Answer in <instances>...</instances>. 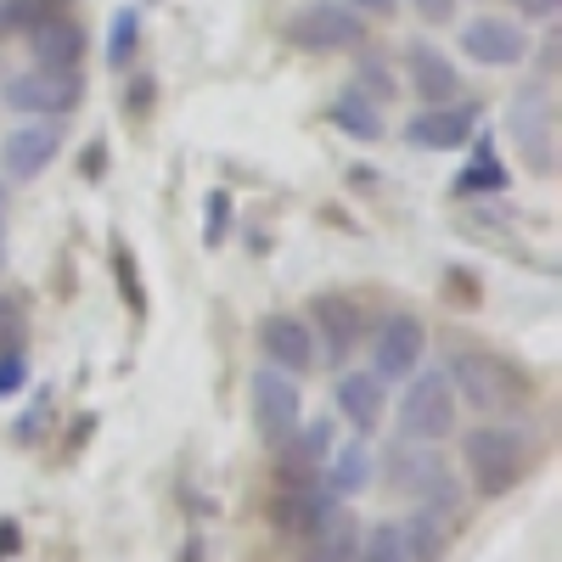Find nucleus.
I'll return each instance as SVG.
<instances>
[{"label": "nucleus", "instance_id": "obj_1", "mask_svg": "<svg viewBox=\"0 0 562 562\" xmlns=\"http://www.w3.org/2000/svg\"><path fill=\"white\" fill-rule=\"evenodd\" d=\"M445 378L456 389V400H467L473 411L484 416H501V411H518L535 383H529V371L518 360H506L495 349H456V360L445 366Z\"/></svg>", "mask_w": 562, "mask_h": 562}, {"label": "nucleus", "instance_id": "obj_2", "mask_svg": "<svg viewBox=\"0 0 562 562\" xmlns=\"http://www.w3.org/2000/svg\"><path fill=\"white\" fill-rule=\"evenodd\" d=\"M461 461H467L473 490L501 501V495L518 490L524 473H529V439L518 428H495V422H490V428H473L461 439Z\"/></svg>", "mask_w": 562, "mask_h": 562}, {"label": "nucleus", "instance_id": "obj_3", "mask_svg": "<svg viewBox=\"0 0 562 562\" xmlns=\"http://www.w3.org/2000/svg\"><path fill=\"white\" fill-rule=\"evenodd\" d=\"M383 473H389V484L400 495H416V506L439 512V518H445V512H456V501H461L456 473L434 456V445H422V439H394L383 450Z\"/></svg>", "mask_w": 562, "mask_h": 562}, {"label": "nucleus", "instance_id": "obj_4", "mask_svg": "<svg viewBox=\"0 0 562 562\" xmlns=\"http://www.w3.org/2000/svg\"><path fill=\"white\" fill-rule=\"evenodd\" d=\"M506 135L535 175L557 169V113H551V85L546 79L518 85V97L506 102Z\"/></svg>", "mask_w": 562, "mask_h": 562}, {"label": "nucleus", "instance_id": "obj_5", "mask_svg": "<svg viewBox=\"0 0 562 562\" xmlns=\"http://www.w3.org/2000/svg\"><path fill=\"white\" fill-rule=\"evenodd\" d=\"M281 34H288V45H299V52H310V57H333V52H360L366 18L349 7V0H310V7H299L288 23H281Z\"/></svg>", "mask_w": 562, "mask_h": 562}, {"label": "nucleus", "instance_id": "obj_6", "mask_svg": "<svg viewBox=\"0 0 562 562\" xmlns=\"http://www.w3.org/2000/svg\"><path fill=\"white\" fill-rule=\"evenodd\" d=\"M461 422V400L450 389L445 371H411V389L400 394V439H422V445H439L456 434Z\"/></svg>", "mask_w": 562, "mask_h": 562}, {"label": "nucleus", "instance_id": "obj_7", "mask_svg": "<svg viewBox=\"0 0 562 562\" xmlns=\"http://www.w3.org/2000/svg\"><path fill=\"white\" fill-rule=\"evenodd\" d=\"M0 102L23 119H63L85 102V74L79 68H34V74H12L0 85Z\"/></svg>", "mask_w": 562, "mask_h": 562}, {"label": "nucleus", "instance_id": "obj_8", "mask_svg": "<svg viewBox=\"0 0 562 562\" xmlns=\"http://www.w3.org/2000/svg\"><path fill=\"white\" fill-rule=\"evenodd\" d=\"M248 416H254V428L265 445H281L299 422H304V389L293 371H281V366H259L254 378H248Z\"/></svg>", "mask_w": 562, "mask_h": 562}, {"label": "nucleus", "instance_id": "obj_9", "mask_svg": "<svg viewBox=\"0 0 562 562\" xmlns=\"http://www.w3.org/2000/svg\"><path fill=\"white\" fill-rule=\"evenodd\" d=\"M366 338H371V371H378L383 383H405L422 366V355H428V326H422L411 310L383 315Z\"/></svg>", "mask_w": 562, "mask_h": 562}, {"label": "nucleus", "instance_id": "obj_10", "mask_svg": "<svg viewBox=\"0 0 562 562\" xmlns=\"http://www.w3.org/2000/svg\"><path fill=\"white\" fill-rule=\"evenodd\" d=\"M456 45H461V57H473L484 68H518L529 57V29L518 18L484 12V18H467L456 29Z\"/></svg>", "mask_w": 562, "mask_h": 562}, {"label": "nucleus", "instance_id": "obj_11", "mask_svg": "<svg viewBox=\"0 0 562 562\" xmlns=\"http://www.w3.org/2000/svg\"><path fill=\"white\" fill-rule=\"evenodd\" d=\"M254 338H259L265 366H281V371H293V378L315 371V360H321V344H315V333H310V321H299V315H288V310H270V315L259 321Z\"/></svg>", "mask_w": 562, "mask_h": 562}, {"label": "nucleus", "instance_id": "obj_12", "mask_svg": "<svg viewBox=\"0 0 562 562\" xmlns=\"http://www.w3.org/2000/svg\"><path fill=\"white\" fill-rule=\"evenodd\" d=\"M479 135V102H445V108H422L411 124H405V140L422 153H456Z\"/></svg>", "mask_w": 562, "mask_h": 562}, {"label": "nucleus", "instance_id": "obj_13", "mask_svg": "<svg viewBox=\"0 0 562 562\" xmlns=\"http://www.w3.org/2000/svg\"><path fill=\"white\" fill-rule=\"evenodd\" d=\"M63 153V130L52 119H23L7 140H0V164H7V180H40Z\"/></svg>", "mask_w": 562, "mask_h": 562}, {"label": "nucleus", "instance_id": "obj_14", "mask_svg": "<svg viewBox=\"0 0 562 562\" xmlns=\"http://www.w3.org/2000/svg\"><path fill=\"white\" fill-rule=\"evenodd\" d=\"M310 333H315V344H326V349L344 360V355H355V349L366 344L371 321H366L360 299H349V293H321V299L310 304Z\"/></svg>", "mask_w": 562, "mask_h": 562}, {"label": "nucleus", "instance_id": "obj_15", "mask_svg": "<svg viewBox=\"0 0 562 562\" xmlns=\"http://www.w3.org/2000/svg\"><path fill=\"white\" fill-rule=\"evenodd\" d=\"M405 74H411V90L422 97V108H445V102L461 97L456 63L439 52V45H428V40H411L405 45Z\"/></svg>", "mask_w": 562, "mask_h": 562}, {"label": "nucleus", "instance_id": "obj_16", "mask_svg": "<svg viewBox=\"0 0 562 562\" xmlns=\"http://www.w3.org/2000/svg\"><path fill=\"white\" fill-rule=\"evenodd\" d=\"M23 34H29L34 68H79V57H85V29H79L74 7H63V12H52V18L29 23Z\"/></svg>", "mask_w": 562, "mask_h": 562}, {"label": "nucleus", "instance_id": "obj_17", "mask_svg": "<svg viewBox=\"0 0 562 562\" xmlns=\"http://www.w3.org/2000/svg\"><path fill=\"white\" fill-rule=\"evenodd\" d=\"M333 405L338 416L349 422L355 434H371L383 422V405H389V383L378 378V371H344L338 389H333Z\"/></svg>", "mask_w": 562, "mask_h": 562}, {"label": "nucleus", "instance_id": "obj_18", "mask_svg": "<svg viewBox=\"0 0 562 562\" xmlns=\"http://www.w3.org/2000/svg\"><path fill=\"white\" fill-rule=\"evenodd\" d=\"M371 479H378V461H371L366 439H349V445H338L333 456L321 461V490L333 495V501H355V495H366Z\"/></svg>", "mask_w": 562, "mask_h": 562}, {"label": "nucleus", "instance_id": "obj_19", "mask_svg": "<svg viewBox=\"0 0 562 562\" xmlns=\"http://www.w3.org/2000/svg\"><path fill=\"white\" fill-rule=\"evenodd\" d=\"M304 540V562H355V551H360V518L338 501L326 518L310 529V535H299Z\"/></svg>", "mask_w": 562, "mask_h": 562}, {"label": "nucleus", "instance_id": "obj_20", "mask_svg": "<svg viewBox=\"0 0 562 562\" xmlns=\"http://www.w3.org/2000/svg\"><path fill=\"white\" fill-rule=\"evenodd\" d=\"M333 506H338V501L321 490V479H315V484H293V490H276V501H270V524H276L281 535H310Z\"/></svg>", "mask_w": 562, "mask_h": 562}, {"label": "nucleus", "instance_id": "obj_21", "mask_svg": "<svg viewBox=\"0 0 562 562\" xmlns=\"http://www.w3.org/2000/svg\"><path fill=\"white\" fill-rule=\"evenodd\" d=\"M326 119H333L349 140H360V147H371V140H383V102L378 97H366L360 85H349V90H338V102L326 108Z\"/></svg>", "mask_w": 562, "mask_h": 562}, {"label": "nucleus", "instance_id": "obj_22", "mask_svg": "<svg viewBox=\"0 0 562 562\" xmlns=\"http://www.w3.org/2000/svg\"><path fill=\"white\" fill-rule=\"evenodd\" d=\"M501 186H506V169H501V158H495V140L479 135L473 164L456 175V192H461V198H479V192H501Z\"/></svg>", "mask_w": 562, "mask_h": 562}, {"label": "nucleus", "instance_id": "obj_23", "mask_svg": "<svg viewBox=\"0 0 562 562\" xmlns=\"http://www.w3.org/2000/svg\"><path fill=\"white\" fill-rule=\"evenodd\" d=\"M355 562H416V551H411L400 524H371V529H360Z\"/></svg>", "mask_w": 562, "mask_h": 562}, {"label": "nucleus", "instance_id": "obj_24", "mask_svg": "<svg viewBox=\"0 0 562 562\" xmlns=\"http://www.w3.org/2000/svg\"><path fill=\"white\" fill-rule=\"evenodd\" d=\"M400 529H405V540H411L416 562H439V557H445V518H439V512L416 506V512H411V518H405Z\"/></svg>", "mask_w": 562, "mask_h": 562}, {"label": "nucleus", "instance_id": "obj_25", "mask_svg": "<svg viewBox=\"0 0 562 562\" xmlns=\"http://www.w3.org/2000/svg\"><path fill=\"white\" fill-rule=\"evenodd\" d=\"M135 52H140V12L124 7V12H113V23H108V68L124 74V68L135 63Z\"/></svg>", "mask_w": 562, "mask_h": 562}, {"label": "nucleus", "instance_id": "obj_26", "mask_svg": "<svg viewBox=\"0 0 562 562\" xmlns=\"http://www.w3.org/2000/svg\"><path fill=\"white\" fill-rule=\"evenodd\" d=\"M113 276H119V288H124L130 315L147 310V293H140V270H135V259H130V248H124V243H113Z\"/></svg>", "mask_w": 562, "mask_h": 562}, {"label": "nucleus", "instance_id": "obj_27", "mask_svg": "<svg viewBox=\"0 0 562 562\" xmlns=\"http://www.w3.org/2000/svg\"><path fill=\"white\" fill-rule=\"evenodd\" d=\"M23 349V299L18 293H0V355Z\"/></svg>", "mask_w": 562, "mask_h": 562}, {"label": "nucleus", "instance_id": "obj_28", "mask_svg": "<svg viewBox=\"0 0 562 562\" xmlns=\"http://www.w3.org/2000/svg\"><path fill=\"white\" fill-rule=\"evenodd\" d=\"M23 383H29V355L23 349H7V355H0V400L23 394Z\"/></svg>", "mask_w": 562, "mask_h": 562}, {"label": "nucleus", "instance_id": "obj_29", "mask_svg": "<svg viewBox=\"0 0 562 562\" xmlns=\"http://www.w3.org/2000/svg\"><path fill=\"white\" fill-rule=\"evenodd\" d=\"M360 90H366V97H378V102L394 97V79H389V63L383 57H360Z\"/></svg>", "mask_w": 562, "mask_h": 562}, {"label": "nucleus", "instance_id": "obj_30", "mask_svg": "<svg viewBox=\"0 0 562 562\" xmlns=\"http://www.w3.org/2000/svg\"><path fill=\"white\" fill-rule=\"evenodd\" d=\"M411 7H416V18L422 23H456V12H461V0H411Z\"/></svg>", "mask_w": 562, "mask_h": 562}, {"label": "nucleus", "instance_id": "obj_31", "mask_svg": "<svg viewBox=\"0 0 562 562\" xmlns=\"http://www.w3.org/2000/svg\"><path fill=\"white\" fill-rule=\"evenodd\" d=\"M225 220H231V198L225 192H209V243L225 237Z\"/></svg>", "mask_w": 562, "mask_h": 562}, {"label": "nucleus", "instance_id": "obj_32", "mask_svg": "<svg viewBox=\"0 0 562 562\" xmlns=\"http://www.w3.org/2000/svg\"><path fill=\"white\" fill-rule=\"evenodd\" d=\"M153 74H135V85H130V119H140V113H147L153 108Z\"/></svg>", "mask_w": 562, "mask_h": 562}, {"label": "nucleus", "instance_id": "obj_33", "mask_svg": "<svg viewBox=\"0 0 562 562\" xmlns=\"http://www.w3.org/2000/svg\"><path fill=\"white\" fill-rule=\"evenodd\" d=\"M557 7H562V0H518L524 18H557Z\"/></svg>", "mask_w": 562, "mask_h": 562}, {"label": "nucleus", "instance_id": "obj_34", "mask_svg": "<svg viewBox=\"0 0 562 562\" xmlns=\"http://www.w3.org/2000/svg\"><path fill=\"white\" fill-rule=\"evenodd\" d=\"M349 7H355V12H371V18H389L400 0H349Z\"/></svg>", "mask_w": 562, "mask_h": 562}, {"label": "nucleus", "instance_id": "obj_35", "mask_svg": "<svg viewBox=\"0 0 562 562\" xmlns=\"http://www.w3.org/2000/svg\"><path fill=\"white\" fill-rule=\"evenodd\" d=\"M0 270H7V192H0Z\"/></svg>", "mask_w": 562, "mask_h": 562}, {"label": "nucleus", "instance_id": "obj_36", "mask_svg": "<svg viewBox=\"0 0 562 562\" xmlns=\"http://www.w3.org/2000/svg\"><path fill=\"white\" fill-rule=\"evenodd\" d=\"M12 546H18V529H12V524H0V557H7Z\"/></svg>", "mask_w": 562, "mask_h": 562}, {"label": "nucleus", "instance_id": "obj_37", "mask_svg": "<svg viewBox=\"0 0 562 562\" xmlns=\"http://www.w3.org/2000/svg\"><path fill=\"white\" fill-rule=\"evenodd\" d=\"M0 34H7V0H0Z\"/></svg>", "mask_w": 562, "mask_h": 562}]
</instances>
